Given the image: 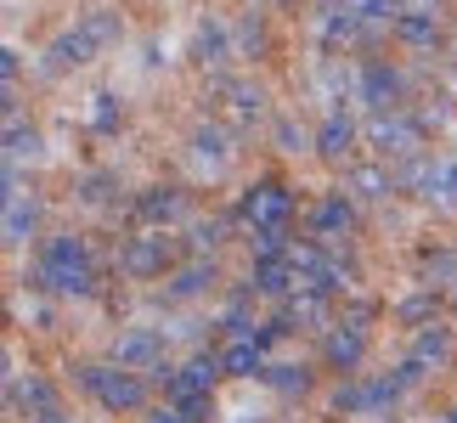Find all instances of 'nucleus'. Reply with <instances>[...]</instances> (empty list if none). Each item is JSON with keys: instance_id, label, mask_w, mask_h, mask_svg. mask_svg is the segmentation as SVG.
<instances>
[{"instance_id": "1", "label": "nucleus", "mask_w": 457, "mask_h": 423, "mask_svg": "<svg viewBox=\"0 0 457 423\" xmlns=\"http://www.w3.org/2000/svg\"><path fill=\"white\" fill-rule=\"evenodd\" d=\"M91 384H96V395L108 401V407H136V401H142L136 378H125V373H91Z\"/></svg>"}, {"instance_id": "2", "label": "nucleus", "mask_w": 457, "mask_h": 423, "mask_svg": "<svg viewBox=\"0 0 457 423\" xmlns=\"http://www.w3.org/2000/svg\"><path fill=\"white\" fill-rule=\"evenodd\" d=\"M249 215H254V220H283V215H288V198H283L277 187H260L254 198H249Z\"/></svg>"}, {"instance_id": "3", "label": "nucleus", "mask_w": 457, "mask_h": 423, "mask_svg": "<svg viewBox=\"0 0 457 423\" xmlns=\"http://www.w3.org/2000/svg\"><path fill=\"white\" fill-rule=\"evenodd\" d=\"M226 367H232V373H254V367H260V350L254 344H232V350H226Z\"/></svg>"}, {"instance_id": "4", "label": "nucleus", "mask_w": 457, "mask_h": 423, "mask_svg": "<svg viewBox=\"0 0 457 423\" xmlns=\"http://www.w3.org/2000/svg\"><path fill=\"white\" fill-rule=\"evenodd\" d=\"M153 356V339H147V333H136V339L125 344V361H147Z\"/></svg>"}, {"instance_id": "5", "label": "nucleus", "mask_w": 457, "mask_h": 423, "mask_svg": "<svg viewBox=\"0 0 457 423\" xmlns=\"http://www.w3.org/2000/svg\"><path fill=\"white\" fill-rule=\"evenodd\" d=\"M277 384H283V390H294V384H300V390H305V373H300V367H277Z\"/></svg>"}, {"instance_id": "6", "label": "nucleus", "mask_w": 457, "mask_h": 423, "mask_svg": "<svg viewBox=\"0 0 457 423\" xmlns=\"http://www.w3.org/2000/svg\"><path fill=\"white\" fill-rule=\"evenodd\" d=\"M153 423H187V418H181V412H158Z\"/></svg>"}, {"instance_id": "7", "label": "nucleus", "mask_w": 457, "mask_h": 423, "mask_svg": "<svg viewBox=\"0 0 457 423\" xmlns=\"http://www.w3.org/2000/svg\"><path fill=\"white\" fill-rule=\"evenodd\" d=\"M452 423H457V412H452Z\"/></svg>"}]
</instances>
